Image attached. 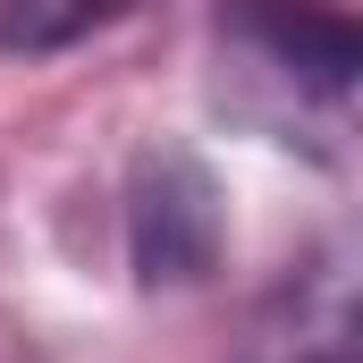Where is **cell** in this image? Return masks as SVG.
Listing matches in <instances>:
<instances>
[{"label": "cell", "instance_id": "obj_1", "mask_svg": "<svg viewBox=\"0 0 363 363\" xmlns=\"http://www.w3.org/2000/svg\"><path fill=\"white\" fill-rule=\"evenodd\" d=\"M211 118L296 152L313 169H347L363 152V9L338 0H220L203 51Z\"/></svg>", "mask_w": 363, "mask_h": 363}, {"label": "cell", "instance_id": "obj_2", "mask_svg": "<svg viewBox=\"0 0 363 363\" xmlns=\"http://www.w3.org/2000/svg\"><path fill=\"white\" fill-rule=\"evenodd\" d=\"M118 237H127L135 287H203L228 245L220 178L194 152H161V144L135 152V169L118 186Z\"/></svg>", "mask_w": 363, "mask_h": 363}, {"label": "cell", "instance_id": "obj_3", "mask_svg": "<svg viewBox=\"0 0 363 363\" xmlns=\"http://www.w3.org/2000/svg\"><path fill=\"white\" fill-rule=\"evenodd\" d=\"M237 363H363V228L304 254L254 313Z\"/></svg>", "mask_w": 363, "mask_h": 363}, {"label": "cell", "instance_id": "obj_4", "mask_svg": "<svg viewBox=\"0 0 363 363\" xmlns=\"http://www.w3.org/2000/svg\"><path fill=\"white\" fill-rule=\"evenodd\" d=\"M127 9H144V0H0V60H51V51H77L85 34L118 26Z\"/></svg>", "mask_w": 363, "mask_h": 363}]
</instances>
